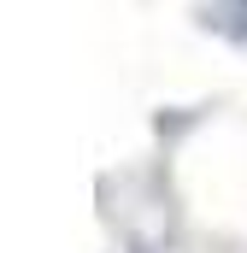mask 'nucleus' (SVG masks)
Returning a JSON list of instances; mask_svg holds the SVG:
<instances>
[{
    "label": "nucleus",
    "instance_id": "nucleus-1",
    "mask_svg": "<svg viewBox=\"0 0 247 253\" xmlns=\"http://www.w3.org/2000/svg\"><path fill=\"white\" fill-rule=\"evenodd\" d=\"M129 253H147V248H129Z\"/></svg>",
    "mask_w": 247,
    "mask_h": 253
}]
</instances>
